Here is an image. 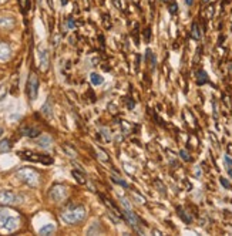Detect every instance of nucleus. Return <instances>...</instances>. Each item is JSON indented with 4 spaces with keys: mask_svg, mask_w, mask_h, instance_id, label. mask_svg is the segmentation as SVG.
<instances>
[{
    "mask_svg": "<svg viewBox=\"0 0 232 236\" xmlns=\"http://www.w3.org/2000/svg\"><path fill=\"white\" fill-rule=\"evenodd\" d=\"M20 219L14 212L9 208H0V230L13 232L19 228Z\"/></svg>",
    "mask_w": 232,
    "mask_h": 236,
    "instance_id": "f257e3e1",
    "label": "nucleus"
},
{
    "mask_svg": "<svg viewBox=\"0 0 232 236\" xmlns=\"http://www.w3.org/2000/svg\"><path fill=\"white\" fill-rule=\"evenodd\" d=\"M17 179H20L22 182L30 185V187H37L40 184V175L39 172L33 168H22L16 172Z\"/></svg>",
    "mask_w": 232,
    "mask_h": 236,
    "instance_id": "f03ea898",
    "label": "nucleus"
},
{
    "mask_svg": "<svg viewBox=\"0 0 232 236\" xmlns=\"http://www.w3.org/2000/svg\"><path fill=\"white\" fill-rule=\"evenodd\" d=\"M86 218V209L83 206H77L74 209H70V211L64 212L61 215V219L68 223V225H74V223H79L81 220Z\"/></svg>",
    "mask_w": 232,
    "mask_h": 236,
    "instance_id": "7ed1b4c3",
    "label": "nucleus"
},
{
    "mask_svg": "<svg viewBox=\"0 0 232 236\" xmlns=\"http://www.w3.org/2000/svg\"><path fill=\"white\" fill-rule=\"evenodd\" d=\"M19 155H20L23 159H26V161L40 162V164H44V165L53 164V158L46 154H37V152H32V151H22V152H19Z\"/></svg>",
    "mask_w": 232,
    "mask_h": 236,
    "instance_id": "20e7f679",
    "label": "nucleus"
},
{
    "mask_svg": "<svg viewBox=\"0 0 232 236\" xmlns=\"http://www.w3.org/2000/svg\"><path fill=\"white\" fill-rule=\"evenodd\" d=\"M39 75L34 73V71H30L29 74V78H27V95L29 98L34 101L37 98V93H39Z\"/></svg>",
    "mask_w": 232,
    "mask_h": 236,
    "instance_id": "39448f33",
    "label": "nucleus"
},
{
    "mask_svg": "<svg viewBox=\"0 0 232 236\" xmlns=\"http://www.w3.org/2000/svg\"><path fill=\"white\" fill-rule=\"evenodd\" d=\"M68 196V189L64 185H54L48 192V198L53 202H63Z\"/></svg>",
    "mask_w": 232,
    "mask_h": 236,
    "instance_id": "423d86ee",
    "label": "nucleus"
},
{
    "mask_svg": "<svg viewBox=\"0 0 232 236\" xmlns=\"http://www.w3.org/2000/svg\"><path fill=\"white\" fill-rule=\"evenodd\" d=\"M22 202V196L12 192V191H1L0 192V204L1 205H16Z\"/></svg>",
    "mask_w": 232,
    "mask_h": 236,
    "instance_id": "0eeeda50",
    "label": "nucleus"
},
{
    "mask_svg": "<svg viewBox=\"0 0 232 236\" xmlns=\"http://www.w3.org/2000/svg\"><path fill=\"white\" fill-rule=\"evenodd\" d=\"M124 216H125L127 222L133 226V228L135 229V230H140V223H141V219L137 216L134 212H131L130 209H125V211H124Z\"/></svg>",
    "mask_w": 232,
    "mask_h": 236,
    "instance_id": "6e6552de",
    "label": "nucleus"
},
{
    "mask_svg": "<svg viewBox=\"0 0 232 236\" xmlns=\"http://www.w3.org/2000/svg\"><path fill=\"white\" fill-rule=\"evenodd\" d=\"M22 134L29 138H36L40 135V131L37 128H33V127H24V128H22Z\"/></svg>",
    "mask_w": 232,
    "mask_h": 236,
    "instance_id": "1a4fd4ad",
    "label": "nucleus"
},
{
    "mask_svg": "<svg viewBox=\"0 0 232 236\" xmlns=\"http://www.w3.org/2000/svg\"><path fill=\"white\" fill-rule=\"evenodd\" d=\"M40 68L41 71H47L48 68V54L46 50L40 51Z\"/></svg>",
    "mask_w": 232,
    "mask_h": 236,
    "instance_id": "9d476101",
    "label": "nucleus"
},
{
    "mask_svg": "<svg viewBox=\"0 0 232 236\" xmlns=\"http://www.w3.org/2000/svg\"><path fill=\"white\" fill-rule=\"evenodd\" d=\"M10 58V47L6 43H0V60H9Z\"/></svg>",
    "mask_w": 232,
    "mask_h": 236,
    "instance_id": "9b49d317",
    "label": "nucleus"
},
{
    "mask_svg": "<svg viewBox=\"0 0 232 236\" xmlns=\"http://www.w3.org/2000/svg\"><path fill=\"white\" fill-rule=\"evenodd\" d=\"M73 176H74V179L79 182V184H81V185H84L86 182H87V179H86V175H84V172L79 171V169H73Z\"/></svg>",
    "mask_w": 232,
    "mask_h": 236,
    "instance_id": "f8f14e48",
    "label": "nucleus"
},
{
    "mask_svg": "<svg viewBox=\"0 0 232 236\" xmlns=\"http://www.w3.org/2000/svg\"><path fill=\"white\" fill-rule=\"evenodd\" d=\"M101 198H103V201H104V204L107 205V206H108V208H110V209H111V211L114 212L115 215H118V216H122V215H121V212H120V209H118V208H117L115 205L112 204V202H111V201H110V199H107V198H105V196H103V195H101Z\"/></svg>",
    "mask_w": 232,
    "mask_h": 236,
    "instance_id": "ddd939ff",
    "label": "nucleus"
},
{
    "mask_svg": "<svg viewBox=\"0 0 232 236\" xmlns=\"http://www.w3.org/2000/svg\"><path fill=\"white\" fill-rule=\"evenodd\" d=\"M14 26V22L7 17H0V27L1 29H12Z\"/></svg>",
    "mask_w": 232,
    "mask_h": 236,
    "instance_id": "4468645a",
    "label": "nucleus"
},
{
    "mask_svg": "<svg viewBox=\"0 0 232 236\" xmlns=\"http://www.w3.org/2000/svg\"><path fill=\"white\" fill-rule=\"evenodd\" d=\"M197 82H198L200 85L208 82V75H207V73H205L204 70H200V71L197 73Z\"/></svg>",
    "mask_w": 232,
    "mask_h": 236,
    "instance_id": "2eb2a0df",
    "label": "nucleus"
},
{
    "mask_svg": "<svg viewBox=\"0 0 232 236\" xmlns=\"http://www.w3.org/2000/svg\"><path fill=\"white\" fill-rule=\"evenodd\" d=\"M54 225L53 223H48V225H46V226H43V228L39 230V233L40 235H50V233H53L54 232Z\"/></svg>",
    "mask_w": 232,
    "mask_h": 236,
    "instance_id": "dca6fc26",
    "label": "nucleus"
},
{
    "mask_svg": "<svg viewBox=\"0 0 232 236\" xmlns=\"http://www.w3.org/2000/svg\"><path fill=\"white\" fill-rule=\"evenodd\" d=\"M191 36L195 39V40H200L201 39V30L197 23H192V27H191Z\"/></svg>",
    "mask_w": 232,
    "mask_h": 236,
    "instance_id": "f3484780",
    "label": "nucleus"
},
{
    "mask_svg": "<svg viewBox=\"0 0 232 236\" xmlns=\"http://www.w3.org/2000/svg\"><path fill=\"white\" fill-rule=\"evenodd\" d=\"M90 78H91V82H93L94 85H100V84H103V81H104V78L97 73H93L90 75Z\"/></svg>",
    "mask_w": 232,
    "mask_h": 236,
    "instance_id": "a211bd4d",
    "label": "nucleus"
},
{
    "mask_svg": "<svg viewBox=\"0 0 232 236\" xmlns=\"http://www.w3.org/2000/svg\"><path fill=\"white\" fill-rule=\"evenodd\" d=\"M10 148H12V144L9 139L0 141V152H7V151H10Z\"/></svg>",
    "mask_w": 232,
    "mask_h": 236,
    "instance_id": "6ab92c4d",
    "label": "nucleus"
},
{
    "mask_svg": "<svg viewBox=\"0 0 232 236\" xmlns=\"http://www.w3.org/2000/svg\"><path fill=\"white\" fill-rule=\"evenodd\" d=\"M39 145H40L41 148H48L51 145V138H50V137H41V138L39 139Z\"/></svg>",
    "mask_w": 232,
    "mask_h": 236,
    "instance_id": "aec40b11",
    "label": "nucleus"
},
{
    "mask_svg": "<svg viewBox=\"0 0 232 236\" xmlns=\"http://www.w3.org/2000/svg\"><path fill=\"white\" fill-rule=\"evenodd\" d=\"M96 152H97V156H98V158H100L101 161H104V162H108V159H110V158L107 156V152H105V151H103L101 148H97Z\"/></svg>",
    "mask_w": 232,
    "mask_h": 236,
    "instance_id": "412c9836",
    "label": "nucleus"
},
{
    "mask_svg": "<svg viewBox=\"0 0 232 236\" xmlns=\"http://www.w3.org/2000/svg\"><path fill=\"white\" fill-rule=\"evenodd\" d=\"M177 212H178V215H179V216H181V218H182V219H184L187 223H189V222H191V216H187L185 211L181 208V206H178V208H177Z\"/></svg>",
    "mask_w": 232,
    "mask_h": 236,
    "instance_id": "4be33fe9",
    "label": "nucleus"
},
{
    "mask_svg": "<svg viewBox=\"0 0 232 236\" xmlns=\"http://www.w3.org/2000/svg\"><path fill=\"white\" fill-rule=\"evenodd\" d=\"M63 149L67 152V154H68V156H73V158H76V156H77V151H76V149H73V148L70 147L68 144L63 145Z\"/></svg>",
    "mask_w": 232,
    "mask_h": 236,
    "instance_id": "5701e85b",
    "label": "nucleus"
},
{
    "mask_svg": "<svg viewBox=\"0 0 232 236\" xmlns=\"http://www.w3.org/2000/svg\"><path fill=\"white\" fill-rule=\"evenodd\" d=\"M19 6L22 7V11H27L30 9V0H17Z\"/></svg>",
    "mask_w": 232,
    "mask_h": 236,
    "instance_id": "b1692460",
    "label": "nucleus"
},
{
    "mask_svg": "<svg viewBox=\"0 0 232 236\" xmlns=\"http://www.w3.org/2000/svg\"><path fill=\"white\" fill-rule=\"evenodd\" d=\"M111 181L112 182H115V184H118V185H121L122 188H128V184L124 181V179H121L118 178V176H115V175H112L111 176Z\"/></svg>",
    "mask_w": 232,
    "mask_h": 236,
    "instance_id": "393cba45",
    "label": "nucleus"
},
{
    "mask_svg": "<svg viewBox=\"0 0 232 236\" xmlns=\"http://www.w3.org/2000/svg\"><path fill=\"white\" fill-rule=\"evenodd\" d=\"M145 60H148V61L151 63V67H155V57L152 56L151 50H147V51H145Z\"/></svg>",
    "mask_w": 232,
    "mask_h": 236,
    "instance_id": "a878e982",
    "label": "nucleus"
},
{
    "mask_svg": "<svg viewBox=\"0 0 232 236\" xmlns=\"http://www.w3.org/2000/svg\"><path fill=\"white\" fill-rule=\"evenodd\" d=\"M219 182H221V185L224 188H226V189H231V184H229V181L225 178H219Z\"/></svg>",
    "mask_w": 232,
    "mask_h": 236,
    "instance_id": "bb28decb",
    "label": "nucleus"
},
{
    "mask_svg": "<svg viewBox=\"0 0 232 236\" xmlns=\"http://www.w3.org/2000/svg\"><path fill=\"white\" fill-rule=\"evenodd\" d=\"M6 94H7V87L6 85H0V100H3L6 97Z\"/></svg>",
    "mask_w": 232,
    "mask_h": 236,
    "instance_id": "cd10ccee",
    "label": "nucleus"
},
{
    "mask_svg": "<svg viewBox=\"0 0 232 236\" xmlns=\"http://www.w3.org/2000/svg\"><path fill=\"white\" fill-rule=\"evenodd\" d=\"M179 155H181V158H182L184 161H189V159H191V156L188 155V152H187L185 149H181V151H179Z\"/></svg>",
    "mask_w": 232,
    "mask_h": 236,
    "instance_id": "c85d7f7f",
    "label": "nucleus"
},
{
    "mask_svg": "<svg viewBox=\"0 0 232 236\" xmlns=\"http://www.w3.org/2000/svg\"><path fill=\"white\" fill-rule=\"evenodd\" d=\"M143 34H144V41H148L150 40V37H151V29H150V27H147Z\"/></svg>",
    "mask_w": 232,
    "mask_h": 236,
    "instance_id": "c756f323",
    "label": "nucleus"
},
{
    "mask_svg": "<svg viewBox=\"0 0 232 236\" xmlns=\"http://www.w3.org/2000/svg\"><path fill=\"white\" fill-rule=\"evenodd\" d=\"M168 10H169V13H171V14H175L177 11H178V6H177L175 3H171V4H169V7H168Z\"/></svg>",
    "mask_w": 232,
    "mask_h": 236,
    "instance_id": "7c9ffc66",
    "label": "nucleus"
},
{
    "mask_svg": "<svg viewBox=\"0 0 232 236\" xmlns=\"http://www.w3.org/2000/svg\"><path fill=\"white\" fill-rule=\"evenodd\" d=\"M43 114H44V115H50V114H51V107L48 108V103L44 107H43Z\"/></svg>",
    "mask_w": 232,
    "mask_h": 236,
    "instance_id": "2f4dec72",
    "label": "nucleus"
},
{
    "mask_svg": "<svg viewBox=\"0 0 232 236\" xmlns=\"http://www.w3.org/2000/svg\"><path fill=\"white\" fill-rule=\"evenodd\" d=\"M225 161H226V164L229 165V168H232V159H231V158H229V156H228V155L225 156Z\"/></svg>",
    "mask_w": 232,
    "mask_h": 236,
    "instance_id": "473e14b6",
    "label": "nucleus"
},
{
    "mask_svg": "<svg viewBox=\"0 0 232 236\" xmlns=\"http://www.w3.org/2000/svg\"><path fill=\"white\" fill-rule=\"evenodd\" d=\"M67 24H68V27H70V29H71V27H74V22H73V19H68Z\"/></svg>",
    "mask_w": 232,
    "mask_h": 236,
    "instance_id": "72a5a7b5",
    "label": "nucleus"
},
{
    "mask_svg": "<svg viewBox=\"0 0 232 236\" xmlns=\"http://www.w3.org/2000/svg\"><path fill=\"white\" fill-rule=\"evenodd\" d=\"M185 3H187L188 6H191L192 3H194V0H185Z\"/></svg>",
    "mask_w": 232,
    "mask_h": 236,
    "instance_id": "f704fd0d",
    "label": "nucleus"
},
{
    "mask_svg": "<svg viewBox=\"0 0 232 236\" xmlns=\"http://www.w3.org/2000/svg\"><path fill=\"white\" fill-rule=\"evenodd\" d=\"M67 1H68V0H61V4H63V6L64 4H67Z\"/></svg>",
    "mask_w": 232,
    "mask_h": 236,
    "instance_id": "c9c22d12",
    "label": "nucleus"
},
{
    "mask_svg": "<svg viewBox=\"0 0 232 236\" xmlns=\"http://www.w3.org/2000/svg\"><path fill=\"white\" fill-rule=\"evenodd\" d=\"M164 3H171V1H174V0H162Z\"/></svg>",
    "mask_w": 232,
    "mask_h": 236,
    "instance_id": "e433bc0d",
    "label": "nucleus"
},
{
    "mask_svg": "<svg viewBox=\"0 0 232 236\" xmlns=\"http://www.w3.org/2000/svg\"><path fill=\"white\" fill-rule=\"evenodd\" d=\"M1 135H3V128L0 127V137H1Z\"/></svg>",
    "mask_w": 232,
    "mask_h": 236,
    "instance_id": "4c0bfd02",
    "label": "nucleus"
},
{
    "mask_svg": "<svg viewBox=\"0 0 232 236\" xmlns=\"http://www.w3.org/2000/svg\"><path fill=\"white\" fill-rule=\"evenodd\" d=\"M202 1H204V3H208L209 0H202Z\"/></svg>",
    "mask_w": 232,
    "mask_h": 236,
    "instance_id": "58836bf2",
    "label": "nucleus"
},
{
    "mask_svg": "<svg viewBox=\"0 0 232 236\" xmlns=\"http://www.w3.org/2000/svg\"><path fill=\"white\" fill-rule=\"evenodd\" d=\"M1 1H3V0H0V3H1Z\"/></svg>",
    "mask_w": 232,
    "mask_h": 236,
    "instance_id": "ea45409f",
    "label": "nucleus"
}]
</instances>
